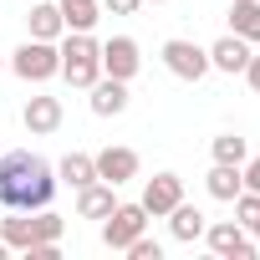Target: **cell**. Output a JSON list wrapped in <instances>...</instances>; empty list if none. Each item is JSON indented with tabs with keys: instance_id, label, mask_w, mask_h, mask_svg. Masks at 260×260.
<instances>
[{
	"instance_id": "ac0fdd59",
	"label": "cell",
	"mask_w": 260,
	"mask_h": 260,
	"mask_svg": "<svg viewBox=\"0 0 260 260\" xmlns=\"http://www.w3.org/2000/svg\"><path fill=\"white\" fill-rule=\"evenodd\" d=\"M56 11H61L67 31H92L102 21V0H56Z\"/></svg>"
},
{
	"instance_id": "f1b7e54d",
	"label": "cell",
	"mask_w": 260,
	"mask_h": 260,
	"mask_svg": "<svg viewBox=\"0 0 260 260\" xmlns=\"http://www.w3.org/2000/svg\"><path fill=\"white\" fill-rule=\"evenodd\" d=\"M153 6H164V0H153Z\"/></svg>"
},
{
	"instance_id": "6da1fadb",
	"label": "cell",
	"mask_w": 260,
	"mask_h": 260,
	"mask_svg": "<svg viewBox=\"0 0 260 260\" xmlns=\"http://www.w3.org/2000/svg\"><path fill=\"white\" fill-rule=\"evenodd\" d=\"M56 199V169L41 153H6L0 158V204L6 209H46Z\"/></svg>"
},
{
	"instance_id": "4316f807",
	"label": "cell",
	"mask_w": 260,
	"mask_h": 260,
	"mask_svg": "<svg viewBox=\"0 0 260 260\" xmlns=\"http://www.w3.org/2000/svg\"><path fill=\"white\" fill-rule=\"evenodd\" d=\"M6 255H11V245H6V240H0V260H6Z\"/></svg>"
},
{
	"instance_id": "5b68a950",
	"label": "cell",
	"mask_w": 260,
	"mask_h": 260,
	"mask_svg": "<svg viewBox=\"0 0 260 260\" xmlns=\"http://www.w3.org/2000/svg\"><path fill=\"white\" fill-rule=\"evenodd\" d=\"M204 240H209V250H214L219 260H250V255H255V240H250V230H245L240 219L204 224Z\"/></svg>"
},
{
	"instance_id": "d6986e66",
	"label": "cell",
	"mask_w": 260,
	"mask_h": 260,
	"mask_svg": "<svg viewBox=\"0 0 260 260\" xmlns=\"http://www.w3.org/2000/svg\"><path fill=\"white\" fill-rule=\"evenodd\" d=\"M230 31L240 36V41H260V0H235L230 6Z\"/></svg>"
},
{
	"instance_id": "cb8c5ba5",
	"label": "cell",
	"mask_w": 260,
	"mask_h": 260,
	"mask_svg": "<svg viewBox=\"0 0 260 260\" xmlns=\"http://www.w3.org/2000/svg\"><path fill=\"white\" fill-rule=\"evenodd\" d=\"M240 179H245V189L260 194V158H245V164H240Z\"/></svg>"
},
{
	"instance_id": "277c9868",
	"label": "cell",
	"mask_w": 260,
	"mask_h": 260,
	"mask_svg": "<svg viewBox=\"0 0 260 260\" xmlns=\"http://www.w3.org/2000/svg\"><path fill=\"white\" fill-rule=\"evenodd\" d=\"M143 230H148V209H143V204H117V209L102 219V245H107V250H127Z\"/></svg>"
},
{
	"instance_id": "9c48e42d",
	"label": "cell",
	"mask_w": 260,
	"mask_h": 260,
	"mask_svg": "<svg viewBox=\"0 0 260 260\" xmlns=\"http://www.w3.org/2000/svg\"><path fill=\"white\" fill-rule=\"evenodd\" d=\"M92 164H97V179L112 184V189L127 184V179H138V153H133V148H122V143H117V148L107 143L102 153H92Z\"/></svg>"
},
{
	"instance_id": "7a4b0ae2",
	"label": "cell",
	"mask_w": 260,
	"mask_h": 260,
	"mask_svg": "<svg viewBox=\"0 0 260 260\" xmlns=\"http://www.w3.org/2000/svg\"><path fill=\"white\" fill-rule=\"evenodd\" d=\"M56 46H61V77L87 92L102 77V41H92V31H67Z\"/></svg>"
},
{
	"instance_id": "7402d4cb",
	"label": "cell",
	"mask_w": 260,
	"mask_h": 260,
	"mask_svg": "<svg viewBox=\"0 0 260 260\" xmlns=\"http://www.w3.org/2000/svg\"><path fill=\"white\" fill-rule=\"evenodd\" d=\"M31 219H36V240H56V245H61L67 219H61V214H51V204H46V209H31Z\"/></svg>"
},
{
	"instance_id": "5bb4252c",
	"label": "cell",
	"mask_w": 260,
	"mask_h": 260,
	"mask_svg": "<svg viewBox=\"0 0 260 260\" xmlns=\"http://www.w3.org/2000/svg\"><path fill=\"white\" fill-rule=\"evenodd\" d=\"M26 26H31L36 41H61V36H67V21H61V11H56V0H41V6H31Z\"/></svg>"
},
{
	"instance_id": "8992f818",
	"label": "cell",
	"mask_w": 260,
	"mask_h": 260,
	"mask_svg": "<svg viewBox=\"0 0 260 260\" xmlns=\"http://www.w3.org/2000/svg\"><path fill=\"white\" fill-rule=\"evenodd\" d=\"M164 67L179 77V82H199L204 72H209V51L204 46H194V41H164Z\"/></svg>"
},
{
	"instance_id": "9a60e30c",
	"label": "cell",
	"mask_w": 260,
	"mask_h": 260,
	"mask_svg": "<svg viewBox=\"0 0 260 260\" xmlns=\"http://www.w3.org/2000/svg\"><path fill=\"white\" fill-rule=\"evenodd\" d=\"M169 235H174L179 245H194V240H204V214H199L194 204H184V199H179V204L169 209Z\"/></svg>"
},
{
	"instance_id": "3957f363",
	"label": "cell",
	"mask_w": 260,
	"mask_h": 260,
	"mask_svg": "<svg viewBox=\"0 0 260 260\" xmlns=\"http://www.w3.org/2000/svg\"><path fill=\"white\" fill-rule=\"evenodd\" d=\"M11 72L21 77V82H51V77H61V46L56 41H21L16 46V56H11Z\"/></svg>"
},
{
	"instance_id": "52a82bcc",
	"label": "cell",
	"mask_w": 260,
	"mask_h": 260,
	"mask_svg": "<svg viewBox=\"0 0 260 260\" xmlns=\"http://www.w3.org/2000/svg\"><path fill=\"white\" fill-rule=\"evenodd\" d=\"M138 67H143V51H138V41H133V36H112V41H102V77L133 82V77H138Z\"/></svg>"
},
{
	"instance_id": "44dd1931",
	"label": "cell",
	"mask_w": 260,
	"mask_h": 260,
	"mask_svg": "<svg viewBox=\"0 0 260 260\" xmlns=\"http://www.w3.org/2000/svg\"><path fill=\"white\" fill-rule=\"evenodd\" d=\"M245 158H250V148H245L240 133H219L214 138V164H245Z\"/></svg>"
},
{
	"instance_id": "2e32d148",
	"label": "cell",
	"mask_w": 260,
	"mask_h": 260,
	"mask_svg": "<svg viewBox=\"0 0 260 260\" xmlns=\"http://www.w3.org/2000/svg\"><path fill=\"white\" fill-rule=\"evenodd\" d=\"M92 179H97L92 153H67V158L56 164V184H67V189H87Z\"/></svg>"
},
{
	"instance_id": "484cf974",
	"label": "cell",
	"mask_w": 260,
	"mask_h": 260,
	"mask_svg": "<svg viewBox=\"0 0 260 260\" xmlns=\"http://www.w3.org/2000/svg\"><path fill=\"white\" fill-rule=\"evenodd\" d=\"M240 77H245V82L260 92V56H255V51H250V61H245V72H240Z\"/></svg>"
},
{
	"instance_id": "30bf717a",
	"label": "cell",
	"mask_w": 260,
	"mask_h": 260,
	"mask_svg": "<svg viewBox=\"0 0 260 260\" xmlns=\"http://www.w3.org/2000/svg\"><path fill=\"white\" fill-rule=\"evenodd\" d=\"M245 61H250V41H240L235 31H230V36H219V41L209 46V72L240 77V72H245Z\"/></svg>"
},
{
	"instance_id": "4fadbf2b",
	"label": "cell",
	"mask_w": 260,
	"mask_h": 260,
	"mask_svg": "<svg viewBox=\"0 0 260 260\" xmlns=\"http://www.w3.org/2000/svg\"><path fill=\"white\" fill-rule=\"evenodd\" d=\"M87 92H92V112L97 117H117L127 107V82H117V77H97Z\"/></svg>"
},
{
	"instance_id": "e0dca14e",
	"label": "cell",
	"mask_w": 260,
	"mask_h": 260,
	"mask_svg": "<svg viewBox=\"0 0 260 260\" xmlns=\"http://www.w3.org/2000/svg\"><path fill=\"white\" fill-rule=\"evenodd\" d=\"M204 189H209V199H224V204H235V194L245 189V179H240V164H214V169H209V179H204Z\"/></svg>"
},
{
	"instance_id": "8fae6325",
	"label": "cell",
	"mask_w": 260,
	"mask_h": 260,
	"mask_svg": "<svg viewBox=\"0 0 260 260\" xmlns=\"http://www.w3.org/2000/svg\"><path fill=\"white\" fill-rule=\"evenodd\" d=\"M112 209H117V189L112 184L92 179L87 189H77V219H107Z\"/></svg>"
},
{
	"instance_id": "ffe728a7",
	"label": "cell",
	"mask_w": 260,
	"mask_h": 260,
	"mask_svg": "<svg viewBox=\"0 0 260 260\" xmlns=\"http://www.w3.org/2000/svg\"><path fill=\"white\" fill-rule=\"evenodd\" d=\"M0 240H6L11 250L36 245V219H31V209H11V219H0Z\"/></svg>"
},
{
	"instance_id": "7c38bea8",
	"label": "cell",
	"mask_w": 260,
	"mask_h": 260,
	"mask_svg": "<svg viewBox=\"0 0 260 260\" xmlns=\"http://www.w3.org/2000/svg\"><path fill=\"white\" fill-rule=\"evenodd\" d=\"M21 122H26V133H56L61 127V97H31L26 102V112H21Z\"/></svg>"
},
{
	"instance_id": "ba28073f",
	"label": "cell",
	"mask_w": 260,
	"mask_h": 260,
	"mask_svg": "<svg viewBox=\"0 0 260 260\" xmlns=\"http://www.w3.org/2000/svg\"><path fill=\"white\" fill-rule=\"evenodd\" d=\"M179 199H184V179H179V174H153V179L143 184V199H138V204L148 209V219H164Z\"/></svg>"
},
{
	"instance_id": "83f0119b",
	"label": "cell",
	"mask_w": 260,
	"mask_h": 260,
	"mask_svg": "<svg viewBox=\"0 0 260 260\" xmlns=\"http://www.w3.org/2000/svg\"><path fill=\"white\" fill-rule=\"evenodd\" d=\"M250 240H255V245H260V224H255V230H250Z\"/></svg>"
},
{
	"instance_id": "d4e9b609",
	"label": "cell",
	"mask_w": 260,
	"mask_h": 260,
	"mask_svg": "<svg viewBox=\"0 0 260 260\" xmlns=\"http://www.w3.org/2000/svg\"><path fill=\"white\" fill-rule=\"evenodd\" d=\"M143 6V0H102V11H112V16H133Z\"/></svg>"
},
{
	"instance_id": "603a6c76",
	"label": "cell",
	"mask_w": 260,
	"mask_h": 260,
	"mask_svg": "<svg viewBox=\"0 0 260 260\" xmlns=\"http://www.w3.org/2000/svg\"><path fill=\"white\" fill-rule=\"evenodd\" d=\"M122 255H133V260H164V245H158V240H148V235H138Z\"/></svg>"
}]
</instances>
